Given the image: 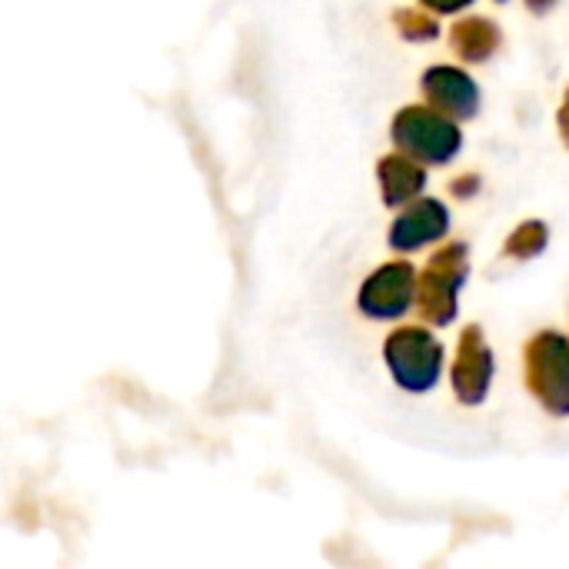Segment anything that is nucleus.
<instances>
[{"mask_svg":"<svg viewBox=\"0 0 569 569\" xmlns=\"http://www.w3.org/2000/svg\"><path fill=\"white\" fill-rule=\"evenodd\" d=\"M390 137H393L397 153L410 157L420 167H447L463 150L460 123L430 110L427 103L403 107L390 123Z\"/></svg>","mask_w":569,"mask_h":569,"instance_id":"1","label":"nucleus"},{"mask_svg":"<svg viewBox=\"0 0 569 569\" xmlns=\"http://www.w3.org/2000/svg\"><path fill=\"white\" fill-rule=\"evenodd\" d=\"M470 280V247L443 243L417 277V313L433 327H450L460 313V290Z\"/></svg>","mask_w":569,"mask_h":569,"instance_id":"2","label":"nucleus"},{"mask_svg":"<svg viewBox=\"0 0 569 569\" xmlns=\"http://www.w3.org/2000/svg\"><path fill=\"white\" fill-rule=\"evenodd\" d=\"M383 360L403 393H430L443 377L447 350L427 327H397L383 343Z\"/></svg>","mask_w":569,"mask_h":569,"instance_id":"3","label":"nucleus"},{"mask_svg":"<svg viewBox=\"0 0 569 569\" xmlns=\"http://www.w3.org/2000/svg\"><path fill=\"white\" fill-rule=\"evenodd\" d=\"M523 380L550 417H569V337L560 330L530 337L523 350Z\"/></svg>","mask_w":569,"mask_h":569,"instance_id":"4","label":"nucleus"},{"mask_svg":"<svg viewBox=\"0 0 569 569\" xmlns=\"http://www.w3.org/2000/svg\"><path fill=\"white\" fill-rule=\"evenodd\" d=\"M417 270L407 260H390L377 267L357 293V310L367 320H403L417 307Z\"/></svg>","mask_w":569,"mask_h":569,"instance_id":"5","label":"nucleus"},{"mask_svg":"<svg viewBox=\"0 0 569 569\" xmlns=\"http://www.w3.org/2000/svg\"><path fill=\"white\" fill-rule=\"evenodd\" d=\"M493 373H497V360H493V347L487 343L483 327L480 323L463 327L457 357H453V370H450L457 400L463 407H483L490 397V387H493Z\"/></svg>","mask_w":569,"mask_h":569,"instance_id":"6","label":"nucleus"},{"mask_svg":"<svg viewBox=\"0 0 569 569\" xmlns=\"http://www.w3.org/2000/svg\"><path fill=\"white\" fill-rule=\"evenodd\" d=\"M420 90H423L427 107L450 117L453 123L473 120L480 113V100H483L480 83L463 67H453V63L430 67L420 80Z\"/></svg>","mask_w":569,"mask_h":569,"instance_id":"7","label":"nucleus"},{"mask_svg":"<svg viewBox=\"0 0 569 569\" xmlns=\"http://www.w3.org/2000/svg\"><path fill=\"white\" fill-rule=\"evenodd\" d=\"M450 207L437 197H420L410 207L400 210V217L390 227V250L393 253H417L450 233Z\"/></svg>","mask_w":569,"mask_h":569,"instance_id":"8","label":"nucleus"},{"mask_svg":"<svg viewBox=\"0 0 569 569\" xmlns=\"http://www.w3.org/2000/svg\"><path fill=\"white\" fill-rule=\"evenodd\" d=\"M377 183L387 207H410L427 190V167L413 163L403 153H387L377 163Z\"/></svg>","mask_w":569,"mask_h":569,"instance_id":"9","label":"nucleus"},{"mask_svg":"<svg viewBox=\"0 0 569 569\" xmlns=\"http://www.w3.org/2000/svg\"><path fill=\"white\" fill-rule=\"evenodd\" d=\"M450 47L463 63H483L503 47V30L490 17H467L450 27Z\"/></svg>","mask_w":569,"mask_h":569,"instance_id":"10","label":"nucleus"},{"mask_svg":"<svg viewBox=\"0 0 569 569\" xmlns=\"http://www.w3.org/2000/svg\"><path fill=\"white\" fill-rule=\"evenodd\" d=\"M547 243H550V227L543 220H527L503 240V257L507 260H537L547 250Z\"/></svg>","mask_w":569,"mask_h":569,"instance_id":"11","label":"nucleus"},{"mask_svg":"<svg viewBox=\"0 0 569 569\" xmlns=\"http://www.w3.org/2000/svg\"><path fill=\"white\" fill-rule=\"evenodd\" d=\"M393 27L410 43H427V40H437L440 37V17H433L423 3H417V7H397L393 10Z\"/></svg>","mask_w":569,"mask_h":569,"instance_id":"12","label":"nucleus"},{"mask_svg":"<svg viewBox=\"0 0 569 569\" xmlns=\"http://www.w3.org/2000/svg\"><path fill=\"white\" fill-rule=\"evenodd\" d=\"M480 187H483V177H480V173H463V177H457V180L450 183V193L460 197V200H470V197L480 193Z\"/></svg>","mask_w":569,"mask_h":569,"instance_id":"13","label":"nucleus"},{"mask_svg":"<svg viewBox=\"0 0 569 569\" xmlns=\"http://www.w3.org/2000/svg\"><path fill=\"white\" fill-rule=\"evenodd\" d=\"M557 127H560V137H563V147L569 150V87L563 93V103H560V113H557Z\"/></svg>","mask_w":569,"mask_h":569,"instance_id":"14","label":"nucleus"}]
</instances>
